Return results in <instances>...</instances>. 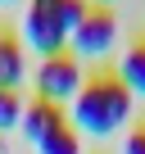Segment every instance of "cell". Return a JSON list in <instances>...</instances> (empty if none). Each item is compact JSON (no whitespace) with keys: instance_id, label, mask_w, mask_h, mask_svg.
I'll use <instances>...</instances> for the list:
<instances>
[{"instance_id":"6","label":"cell","mask_w":145,"mask_h":154,"mask_svg":"<svg viewBox=\"0 0 145 154\" xmlns=\"http://www.w3.org/2000/svg\"><path fill=\"white\" fill-rule=\"evenodd\" d=\"M27 77V59H23V41L14 32H0V91H18Z\"/></svg>"},{"instance_id":"12","label":"cell","mask_w":145,"mask_h":154,"mask_svg":"<svg viewBox=\"0 0 145 154\" xmlns=\"http://www.w3.org/2000/svg\"><path fill=\"white\" fill-rule=\"evenodd\" d=\"M95 5H100V9H109V5H113V0H95Z\"/></svg>"},{"instance_id":"8","label":"cell","mask_w":145,"mask_h":154,"mask_svg":"<svg viewBox=\"0 0 145 154\" xmlns=\"http://www.w3.org/2000/svg\"><path fill=\"white\" fill-rule=\"evenodd\" d=\"M36 154H82V136L72 131V127H59V131H50L36 145Z\"/></svg>"},{"instance_id":"7","label":"cell","mask_w":145,"mask_h":154,"mask_svg":"<svg viewBox=\"0 0 145 154\" xmlns=\"http://www.w3.org/2000/svg\"><path fill=\"white\" fill-rule=\"evenodd\" d=\"M113 77H118L131 95H145V41H131L127 45V54H122V63H118Z\"/></svg>"},{"instance_id":"11","label":"cell","mask_w":145,"mask_h":154,"mask_svg":"<svg viewBox=\"0 0 145 154\" xmlns=\"http://www.w3.org/2000/svg\"><path fill=\"white\" fill-rule=\"evenodd\" d=\"M122 154H145V127L127 131V140H122Z\"/></svg>"},{"instance_id":"13","label":"cell","mask_w":145,"mask_h":154,"mask_svg":"<svg viewBox=\"0 0 145 154\" xmlns=\"http://www.w3.org/2000/svg\"><path fill=\"white\" fill-rule=\"evenodd\" d=\"M0 5H9V0H0Z\"/></svg>"},{"instance_id":"2","label":"cell","mask_w":145,"mask_h":154,"mask_svg":"<svg viewBox=\"0 0 145 154\" xmlns=\"http://www.w3.org/2000/svg\"><path fill=\"white\" fill-rule=\"evenodd\" d=\"M82 82H86V68L72 59L68 50H63V54H50V59H41V68H36V100L63 109V104L77 100Z\"/></svg>"},{"instance_id":"9","label":"cell","mask_w":145,"mask_h":154,"mask_svg":"<svg viewBox=\"0 0 145 154\" xmlns=\"http://www.w3.org/2000/svg\"><path fill=\"white\" fill-rule=\"evenodd\" d=\"M23 95L18 91H0V131H9V127H18L23 122Z\"/></svg>"},{"instance_id":"4","label":"cell","mask_w":145,"mask_h":154,"mask_svg":"<svg viewBox=\"0 0 145 154\" xmlns=\"http://www.w3.org/2000/svg\"><path fill=\"white\" fill-rule=\"evenodd\" d=\"M54 5H59V0H32V9H27V18H23V36H27V45H32L41 59L63 54V45H68V32H63Z\"/></svg>"},{"instance_id":"10","label":"cell","mask_w":145,"mask_h":154,"mask_svg":"<svg viewBox=\"0 0 145 154\" xmlns=\"http://www.w3.org/2000/svg\"><path fill=\"white\" fill-rule=\"evenodd\" d=\"M54 9H59V23H63V32L72 36V32H77V23L86 18V9H91V5H86V0H59Z\"/></svg>"},{"instance_id":"1","label":"cell","mask_w":145,"mask_h":154,"mask_svg":"<svg viewBox=\"0 0 145 154\" xmlns=\"http://www.w3.org/2000/svg\"><path fill=\"white\" fill-rule=\"evenodd\" d=\"M131 118V91L118 82L113 72H95L82 82L77 100H72V131L77 136H113L122 122Z\"/></svg>"},{"instance_id":"5","label":"cell","mask_w":145,"mask_h":154,"mask_svg":"<svg viewBox=\"0 0 145 154\" xmlns=\"http://www.w3.org/2000/svg\"><path fill=\"white\" fill-rule=\"evenodd\" d=\"M18 127H23V136H27L32 145H41L50 131H59V127H68V122H63V109H59V104L27 100V104H23V122H18Z\"/></svg>"},{"instance_id":"3","label":"cell","mask_w":145,"mask_h":154,"mask_svg":"<svg viewBox=\"0 0 145 154\" xmlns=\"http://www.w3.org/2000/svg\"><path fill=\"white\" fill-rule=\"evenodd\" d=\"M113 41H118V18H113V9H100V5H91L86 18L77 23V32L68 36L72 59H77V63H86V59H104V54L113 50Z\"/></svg>"}]
</instances>
